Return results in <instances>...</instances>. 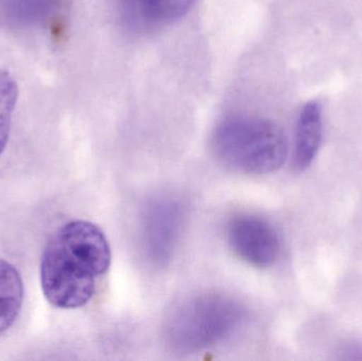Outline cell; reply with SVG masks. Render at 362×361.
<instances>
[{"label":"cell","mask_w":362,"mask_h":361,"mask_svg":"<svg viewBox=\"0 0 362 361\" xmlns=\"http://www.w3.org/2000/svg\"><path fill=\"white\" fill-rule=\"evenodd\" d=\"M110 262L107 239L95 225L68 223L52 235L42 252V292L59 309L84 307L95 295V280L108 271Z\"/></svg>","instance_id":"cell-1"},{"label":"cell","mask_w":362,"mask_h":361,"mask_svg":"<svg viewBox=\"0 0 362 361\" xmlns=\"http://www.w3.org/2000/svg\"><path fill=\"white\" fill-rule=\"evenodd\" d=\"M213 146L223 165L252 175L276 171L288 154V142L281 126L255 117L226 119L215 131Z\"/></svg>","instance_id":"cell-2"},{"label":"cell","mask_w":362,"mask_h":361,"mask_svg":"<svg viewBox=\"0 0 362 361\" xmlns=\"http://www.w3.org/2000/svg\"><path fill=\"white\" fill-rule=\"evenodd\" d=\"M244 309L221 295L196 297L170 318L168 336L175 347L199 350L229 337L244 320Z\"/></svg>","instance_id":"cell-3"},{"label":"cell","mask_w":362,"mask_h":361,"mask_svg":"<svg viewBox=\"0 0 362 361\" xmlns=\"http://www.w3.org/2000/svg\"><path fill=\"white\" fill-rule=\"evenodd\" d=\"M228 242L234 254L259 268L270 266L280 254V239L272 224L263 218L240 215L228 226Z\"/></svg>","instance_id":"cell-4"},{"label":"cell","mask_w":362,"mask_h":361,"mask_svg":"<svg viewBox=\"0 0 362 361\" xmlns=\"http://www.w3.org/2000/svg\"><path fill=\"white\" fill-rule=\"evenodd\" d=\"M124 25L144 32L185 16L196 0H115Z\"/></svg>","instance_id":"cell-5"},{"label":"cell","mask_w":362,"mask_h":361,"mask_svg":"<svg viewBox=\"0 0 362 361\" xmlns=\"http://www.w3.org/2000/svg\"><path fill=\"white\" fill-rule=\"evenodd\" d=\"M180 208L171 201L151 208L146 220V243L153 259L165 262L174 250L181 224Z\"/></svg>","instance_id":"cell-6"},{"label":"cell","mask_w":362,"mask_h":361,"mask_svg":"<svg viewBox=\"0 0 362 361\" xmlns=\"http://www.w3.org/2000/svg\"><path fill=\"white\" fill-rule=\"evenodd\" d=\"M322 138V112L320 104L308 102L302 108L296 129L293 167L304 171L312 165Z\"/></svg>","instance_id":"cell-7"},{"label":"cell","mask_w":362,"mask_h":361,"mask_svg":"<svg viewBox=\"0 0 362 361\" xmlns=\"http://www.w3.org/2000/svg\"><path fill=\"white\" fill-rule=\"evenodd\" d=\"M63 0H0V19L12 27H40L57 18Z\"/></svg>","instance_id":"cell-8"},{"label":"cell","mask_w":362,"mask_h":361,"mask_svg":"<svg viewBox=\"0 0 362 361\" xmlns=\"http://www.w3.org/2000/svg\"><path fill=\"white\" fill-rule=\"evenodd\" d=\"M23 284L17 269L0 260V334L13 326L21 313Z\"/></svg>","instance_id":"cell-9"},{"label":"cell","mask_w":362,"mask_h":361,"mask_svg":"<svg viewBox=\"0 0 362 361\" xmlns=\"http://www.w3.org/2000/svg\"><path fill=\"white\" fill-rule=\"evenodd\" d=\"M18 97V87L10 72L0 70V155L10 135L13 112Z\"/></svg>","instance_id":"cell-10"}]
</instances>
